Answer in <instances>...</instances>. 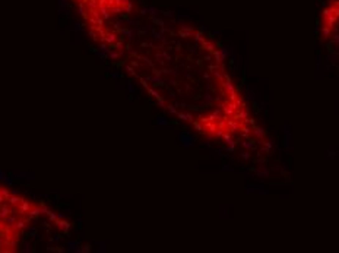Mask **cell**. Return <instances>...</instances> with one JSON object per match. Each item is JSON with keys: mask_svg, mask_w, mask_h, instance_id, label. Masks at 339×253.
Wrapping results in <instances>:
<instances>
[{"mask_svg": "<svg viewBox=\"0 0 339 253\" xmlns=\"http://www.w3.org/2000/svg\"><path fill=\"white\" fill-rule=\"evenodd\" d=\"M317 32L332 73L339 81V0H329L322 7Z\"/></svg>", "mask_w": 339, "mask_h": 253, "instance_id": "6da1fadb", "label": "cell"}, {"mask_svg": "<svg viewBox=\"0 0 339 253\" xmlns=\"http://www.w3.org/2000/svg\"><path fill=\"white\" fill-rule=\"evenodd\" d=\"M54 225H56V228H57L62 234H67L69 233V230H70V227H72V224H70L69 221H66V218H60V220H57L56 222H54Z\"/></svg>", "mask_w": 339, "mask_h": 253, "instance_id": "7a4b0ae2", "label": "cell"}, {"mask_svg": "<svg viewBox=\"0 0 339 253\" xmlns=\"http://www.w3.org/2000/svg\"><path fill=\"white\" fill-rule=\"evenodd\" d=\"M82 247L83 244H81L79 241H73V240H69L66 243V249L67 252H73V253H82Z\"/></svg>", "mask_w": 339, "mask_h": 253, "instance_id": "3957f363", "label": "cell"}, {"mask_svg": "<svg viewBox=\"0 0 339 253\" xmlns=\"http://www.w3.org/2000/svg\"><path fill=\"white\" fill-rule=\"evenodd\" d=\"M13 179L16 180H34L35 179V173H25V171H16L12 174Z\"/></svg>", "mask_w": 339, "mask_h": 253, "instance_id": "277c9868", "label": "cell"}, {"mask_svg": "<svg viewBox=\"0 0 339 253\" xmlns=\"http://www.w3.org/2000/svg\"><path fill=\"white\" fill-rule=\"evenodd\" d=\"M21 199H22V196H19V195H10L6 202H7L9 205H12V206H18L19 205V202H21Z\"/></svg>", "mask_w": 339, "mask_h": 253, "instance_id": "5b68a950", "label": "cell"}, {"mask_svg": "<svg viewBox=\"0 0 339 253\" xmlns=\"http://www.w3.org/2000/svg\"><path fill=\"white\" fill-rule=\"evenodd\" d=\"M0 180H3L5 183H7L9 186L13 184V177H9L6 174V171H3V170H0Z\"/></svg>", "mask_w": 339, "mask_h": 253, "instance_id": "8992f818", "label": "cell"}, {"mask_svg": "<svg viewBox=\"0 0 339 253\" xmlns=\"http://www.w3.org/2000/svg\"><path fill=\"white\" fill-rule=\"evenodd\" d=\"M47 220H48V222H53V224H54V222H56V221L59 220V215H57V212H54V211H51V209H48V212L47 214Z\"/></svg>", "mask_w": 339, "mask_h": 253, "instance_id": "52a82bcc", "label": "cell"}, {"mask_svg": "<svg viewBox=\"0 0 339 253\" xmlns=\"http://www.w3.org/2000/svg\"><path fill=\"white\" fill-rule=\"evenodd\" d=\"M0 195L3 196L6 201H7V198H9L12 193H10V189H7V187H5V186H0Z\"/></svg>", "mask_w": 339, "mask_h": 253, "instance_id": "ba28073f", "label": "cell"}, {"mask_svg": "<svg viewBox=\"0 0 339 253\" xmlns=\"http://www.w3.org/2000/svg\"><path fill=\"white\" fill-rule=\"evenodd\" d=\"M21 252H24V253L32 252V244H31V241H25L24 246H22V249H21Z\"/></svg>", "mask_w": 339, "mask_h": 253, "instance_id": "9c48e42d", "label": "cell"}, {"mask_svg": "<svg viewBox=\"0 0 339 253\" xmlns=\"http://www.w3.org/2000/svg\"><path fill=\"white\" fill-rule=\"evenodd\" d=\"M105 250H107V249H105V243H98L97 244V252L98 253H101V252H105Z\"/></svg>", "mask_w": 339, "mask_h": 253, "instance_id": "30bf717a", "label": "cell"}, {"mask_svg": "<svg viewBox=\"0 0 339 253\" xmlns=\"http://www.w3.org/2000/svg\"><path fill=\"white\" fill-rule=\"evenodd\" d=\"M29 234H31L29 237H32V239H37V230H35V228H31V230H29Z\"/></svg>", "mask_w": 339, "mask_h": 253, "instance_id": "8fae6325", "label": "cell"}, {"mask_svg": "<svg viewBox=\"0 0 339 253\" xmlns=\"http://www.w3.org/2000/svg\"><path fill=\"white\" fill-rule=\"evenodd\" d=\"M59 240H60V237H59V236H51V237H50V241H51V243H54V241L57 243Z\"/></svg>", "mask_w": 339, "mask_h": 253, "instance_id": "7c38bea8", "label": "cell"}, {"mask_svg": "<svg viewBox=\"0 0 339 253\" xmlns=\"http://www.w3.org/2000/svg\"><path fill=\"white\" fill-rule=\"evenodd\" d=\"M5 227H6L5 221H3V220H2V218H0V233H2V231H3V230H5Z\"/></svg>", "mask_w": 339, "mask_h": 253, "instance_id": "4fadbf2b", "label": "cell"}, {"mask_svg": "<svg viewBox=\"0 0 339 253\" xmlns=\"http://www.w3.org/2000/svg\"><path fill=\"white\" fill-rule=\"evenodd\" d=\"M129 91H132V92L134 91V85H133V82H129Z\"/></svg>", "mask_w": 339, "mask_h": 253, "instance_id": "5bb4252c", "label": "cell"}, {"mask_svg": "<svg viewBox=\"0 0 339 253\" xmlns=\"http://www.w3.org/2000/svg\"><path fill=\"white\" fill-rule=\"evenodd\" d=\"M59 220H60V218H66V214H63V212H59Z\"/></svg>", "mask_w": 339, "mask_h": 253, "instance_id": "9a60e30c", "label": "cell"}, {"mask_svg": "<svg viewBox=\"0 0 339 253\" xmlns=\"http://www.w3.org/2000/svg\"><path fill=\"white\" fill-rule=\"evenodd\" d=\"M111 76H113V78H119L120 73H117V72H113V73H111Z\"/></svg>", "mask_w": 339, "mask_h": 253, "instance_id": "2e32d148", "label": "cell"}, {"mask_svg": "<svg viewBox=\"0 0 339 253\" xmlns=\"http://www.w3.org/2000/svg\"><path fill=\"white\" fill-rule=\"evenodd\" d=\"M75 29H79V31H81V29H82V24H76V26H75Z\"/></svg>", "mask_w": 339, "mask_h": 253, "instance_id": "e0dca14e", "label": "cell"}, {"mask_svg": "<svg viewBox=\"0 0 339 253\" xmlns=\"http://www.w3.org/2000/svg\"><path fill=\"white\" fill-rule=\"evenodd\" d=\"M82 222H83V220H82V218H79V220H78V224L82 225Z\"/></svg>", "mask_w": 339, "mask_h": 253, "instance_id": "ac0fdd59", "label": "cell"}]
</instances>
